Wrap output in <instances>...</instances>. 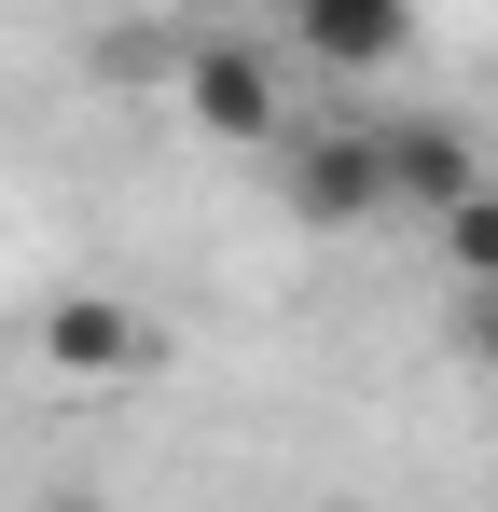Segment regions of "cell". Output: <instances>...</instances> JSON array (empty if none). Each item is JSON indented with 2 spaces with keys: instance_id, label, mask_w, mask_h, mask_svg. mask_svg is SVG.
<instances>
[{
  "instance_id": "6",
  "label": "cell",
  "mask_w": 498,
  "mask_h": 512,
  "mask_svg": "<svg viewBox=\"0 0 498 512\" xmlns=\"http://www.w3.org/2000/svg\"><path fill=\"white\" fill-rule=\"evenodd\" d=\"M443 263H457L471 291H498V194H457V208H443Z\"/></svg>"
},
{
  "instance_id": "1",
  "label": "cell",
  "mask_w": 498,
  "mask_h": 512,
  "mask_svg": "<svg viewBox=\"0 0 498 512\" xmlns=\"http://www.w3.org/2000/svg\"><path fill=\"white\" fill-rule=\"evenodd\" d=\"M374 153H388V208H429V222H443L457 194H485V153H471L443 111H388Z\"/></svg>"
},
{
  "instance_id": "3",
  "label": "cell",
  "mask_w": 498,
  "mask_h": 512,
  "mask_svg": "<svg viewBox=\"0 0 498 512\" xmlns=\"http://www.w3.org/2000/svg\"><path fill=\"white\" fill-rule=\"evenodd\" d=\"M42 360L56 374H153V319L111 305V291H56L42 305Z\"/></svg>"
},
{
  "instance_id": "5",
  "label": "cell",
  "mask_w": 498,
  "mask_h": 512,
  "mask_svg": "<svg viewBox=\"0 0 498 512\" xmlns=\"http://www.w3.org/2000/svg\"><path fill=\"white\" fill-rule=\"evenodd\" d=\"M291 28H305V56H319V70L374 84V70L415 42V0H291Z\"/></svg>"
},
{
  "instance_id": "2",
  "label": "cell",
  "mask_w": 498,
  "mask_h": 512,
  "mask_svg": "<svg viewBox=\"0 0 498 512\" xmlns=\"http://www.w3.org/2000/svg\"><path fill=\"white\" fill-rule=\"evenodd\" d=\"M291 208H305V222H374V208H388V153H374V125H319V139L291 153Z\"/></svg>"
},
{
  "instance_id": "4",
  "label": "cell",
  "mask_w": 498,
  "mask_h": 512,
  "mask_svg": "<svg viewBox=\"0 0 498 512\" xmlns=\"http://www.w3.org/2000/svg\"><path fill=\"white\" fill-rule=\"evenodd\" d=\"M180 111H194L208 139H277V84H263L249 42H194V56H180Z\"/></svg>"
},
{
  "instance_id": "7",
  "label": "cell",
  "mask_w": 498,
  "mask_h": 512,
  "mask_svg": "<svg viewBox=\"0 0 498 512\" xmlns=\"http://www.w3.org/2000/svg\"><path fill=\"white\" fill-rule=\"evenodd\" d=\"M42 512H97V499H42Z\"/></svg>"
}]
</instances>
